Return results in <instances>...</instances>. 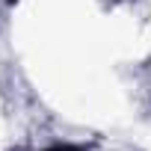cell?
<instances>
[{
    "label": "cell",
    "mask_w": 151,
    "mask_h": 151,
    "mask_svg": "<svg viewBox=\"0 0 151 151\" xmlns=\"http://www.w3.org/2000/svg\"><path fill=\"white\" fill-rule=\"evenodd\" d=\"M47 151H83V148H77V145H53Z\"/></svg>",
    "instance_id": "obj_1"
}]
</instances>
